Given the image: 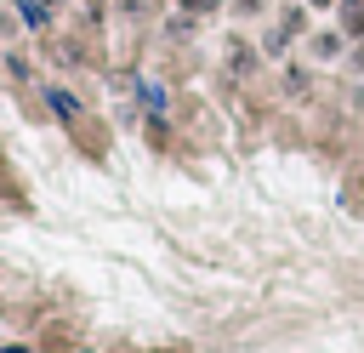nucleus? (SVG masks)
<instances>
[{
  "mask_svg": "<svg viewBox=\"0 0 364 353\" xmlns=\"http://www.w3.org/2000/svg\"><path fill=\"white\" fill-rule=\"evenodd\" d=\"M313 6H330V0H313Z\"/></svg>",
  "mask_w": 364,
  "mask_h": 353,
  "instance_id": "1",
  "label": "nucleus"
}]
</instances>
